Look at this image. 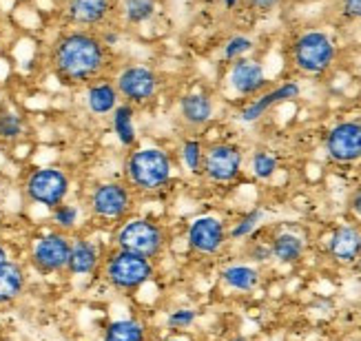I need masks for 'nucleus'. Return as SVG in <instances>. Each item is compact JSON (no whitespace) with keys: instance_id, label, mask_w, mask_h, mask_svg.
Returning a JSON list of instances; mask_svg holds the SVG:
<instances>
[{"instance_id":"nucleus-1","label":"nucleus","mask_w":361,"mask_h":341,"mask_svg":"<svg viewBox=\"0 0 361 341\" xmlns=\"http://www.w3.org/2000/svg\"><path fill=\"white\" fill-rule=\"evenodd\" d=\"M49 69L65 87H87L106 75L114 65V49L102 42L98 31L67 27L51 40L47 54Z\"/></svg>"},{"instance_id":"nucleus-2","label":"nucleus","mask_w":361,"mask_h":341,"mask_svg":"<svg viewBox=\"0 0 361 341\" xmlns=\"http://www.w3.org/2000/svg\"><path fill=\"white\" fill-rule=\"evenodd\" d=\"M176 175V160L160 147H133L122 164V180L135 195L153 197L166 191Z\"/></svg>"},{"instance_id":"nucleus-3","label":"nucleus","mask_w":361,"mask_h":341,"mask_svg":"<svg viewBox=\"0 0 361 341\" xmlns=\"http://www.w3.org/2000/svg\"><path fill=\"white\" fill-rule=\"evenodd\" d=\"M339 46L324 29H304L288 44L293 69L304 78H324L335 67Z\"/></svg>"},{"instance_id":"nucleus-4","label":"nucleus","mask_w":361,"mask_h":341,"mask_svg":"<svg viewBox=\"0 0 361 341\" xmlns=\"http://www.w3.org/2000/svg\"><path fill=\"white\" fill-rule=\"evenodd\" d=\"M135 197L137 195L124 180H100L89 189L85 209L91 222H96L98 226L116 228L133 215Z\"/></svg>"},{"instance_id":"nucleus-5","label":"nucleus","mask_w":361,"mask_h":341,"mask_svg":"<svg viewBox=\"0 0 361 341\" xmlns=\"http://www.w3.org/2000/svg\"><path fill=\"white\" fill-rule=\"evenodd\" d=\"M98 273L111 290L120 294H133L155 279V264L142 255L111 246L104 253Z\"/></svg>"},{"instance_id":"nucleus-6","label":"nucleus","mask_w":361,"mask_h":341,"mask_svg":"<svg viewBox=\"0 0 361 341\" xmlns=\"http://www.w3.org/2000/svg\"><path fill=\"white\" fill-rule=\"evenodd\" d=\"M111 246L151 261L160 259L169 248V230L162 222L147 215H131L111 232Z\"/></svg>"},{"instance_id":"nucleus-7","label":"nucleus","mask_w":361,"mask_h":341,"mask_svg":"<svg viewBox=\"0 0 361 341\" xmlns=\"http://www.w3.org/2000/svg\"><path fill=\"white\" fill-rule=\"evenodd\" d=\"M184 244L193 257L215 259V257L222 255L226 251V246L231 244L228 222L222 220V217L215 215V213L195 215L193 220L186 224Z\"/></svg>"},{"instance_id":"nucleus-8","label":"nucleus","mask_w":361,"mask_h":341,"mask_svg":"<svg viewBox=\"0 0 361 341\" xmlns=\"http://www.w3.org/2000/svg\"><path fill=\"white\" fill-rule=\"evenodd\" d=\"M244 175V151L238 142L217 140L204 149L202 180L217 189H226Z\"/></svg>"},{"instance_id":"nucleus-9","label":"nucleus","mask_w":361,"mask_h":341,"mask_svg":"<svg viewBox=\"0 0 361 341\" xmlns=\"http://www.w3.org/2000/svg\"><path fill=\"white\" fill-rule=\"evenodd\" d=\"M23 193L31 204L51 211L71 195V178L60 166H36L23 180Z\"/></svg>"},{"instance_id":"nucleus-10","label":"nucleus","mask_w":361,"mask_h":341,"mask_svg":"<svg viewBox=\"0 0 361 341\" xmlns=\"http://www.w3.org/2000/svg\"><path fill=\"white\" fill-rule=\"evenodd\" d=\"M71 251V235L62 230H44L38 237H34L29 246V266L38 275H60L67 273Z\"/></svg>"},{"instance_id":"nucleus-11","label":"nucleus","mask_w":361,"mask_h":341,"mask_svg":"<svg viewBox=\"0 0 361 341\" xmlns=\"http://www.w3.org/2000/svg\"><path fill=\"white\" fill-rule=\"evenodd\" d=\"M114 85L122 102L131 106H145L158 98L162 89V78L158 71L147 65H124L116 73Z\"/></svg>"},{"instance_id":"nucleus-12","label":"nucleus","mask_w":361,"mask_h":341,"mask_svg":"<svg viewBox=\"0 0 361 341\" xmlns=\"http://www.w3.org/2000/svg\"><path fill=\"white\" fill-rule=\"evenodd\" d=\"M326 158L337 166H355L361 162V118L335 122L324 135Z\"/></svg>"},{"instance_id":"nucleus-13","label":"nucleus","mask_w":361,"mask_h":341,"mask_svg":"<svg viewBox=\"0 0 361 341\" xmlns=\"http://www.w3.org/2000/svg\"><path fill=\"white\" fill-rule=\"evenodd\" d=\"M118 16V0H65L62 20L67 27L102 31Z\"/></svg>"},{"instance_id":"nucleus-14","label":"nucleus","mask_w":361,"mask_h":341,"mask_svg":"<svg viewBox=\"0 0 361 341\" xmlns=\"http://www.w3.org/2000/svg\"><path fill=\"white\" fill-rule=\"evenodd\" d=\"M326 259L339 268H353L361 255V224L341 222L337 224L324 242Z\"/></svg>"},{"instance_id":"nucleus-15","label":"nucleus","mask_w":361,"mask_h":341,"mask_svg":"<svg viewBox=\"0 0 361 341\" xmlns=\"http://www.w3.org/2000/svg\"><path fill=\"white\" fill-rule=\"evenodd\" d=\"M228 85L240 98H257L269 89V78L264 67L253 58H240L228 67Z\"/></svg>"},{"instance_id":"nucleus-16","label":"nucleus","mask_w":361,"mask_h":341,"mask_svg":"<svg viewBox=\"0 0 361 341\" xmlns=\"http://www.w3.org/2000/svg\"><path fill=\"white\" fill-rule=\"evenodd\" d=\"M102 246L98 240L87 235H71V251H69V264L67 275L71 277H91L100 271V264L104 259Z\"/></svg>"},{"instance_id":"nucleus-17","label":"nucleus","mask_w":361,"mask_h":341,"mask_svg":"<svg viewBox=\"0 0 361 341\" xmlns=\"http://www.w3.org/2000/svg\"><path fill=\"white\" fill-rule=\"evenodd\" d=\"M302 96V87L300 82L288 80V82H281L273 89H266L264 93H259L257 98L250 100L242 111H240V120L244 124H253L259 118H264L266 113L271 111L273 106L281 104V102H288V100H297Z\"/></svg>"},{"instance_id":"nucleus-18","label":"nucleus","mask_w":361,"mask_h":341,"mask_svg":"<svg viewBox=\"0 0 361 341\" xmlns=\"http://www.w3.org/2000/svg\"><path fill=\"white\" fill-rule=\"evenodd\" d=\"M219 284H222L228 292L235 294H253L262 282H264V271L255 264H250L246 259L240 261H228L219 268Z\"/></svg>"},{"instance_id":"nucleus-19","label":"nucleus","mask_w":361,"mask_h":341,"mask_svg":"<svg viewBox=\"0 0 361 341\" xmlns=\"http://www.w3.org/2000/svg\"><path fill=\"white\" fill-rule=\"evenodd\" d=\"M273 264L277 266H297L306 259L308 253V240L295 228H279L269 237Z\"/></svg>"},{"instance_id":"nucleus-20","label":"nucleus","mask_w":361,"mask_h":341,"mask_svg":"<svg viewBox=\"0 0 361 341\" xmlns=\"http://www.w3.org/2000/svg\"><path fill=\"white\" fill-rule=\"evenodd\" d=\"M178 111L188 129H202L215 116V100L207 91H188L180 98Z\"/></svg>"},{"instance_id":"nucleus-21","label":"nucleus","mask_w":361,"mask_h":341,"mask_svg":"<svg viewBox=\"0 0 361 341\" xmlns=\"http://www.w3.org/2000/svg\"><path fill=\"white\" fill-rule=\"evenodd\" d=\"M85 89V106L91 116L96 118H106L114 113V108L122 102L118 96V89L114 80H109L106 75L98 78V80L89 82Z\"/></svg>"},{"instance_id":"nucleus-22","label":"nucleus","mask_w":361,"mask_h":341,"mask_svg":"<svg viewBox=\"0 0 361 341\" xmlns=\"http://www.w3.org/2000/svg\"><path fill=\"white\" fill-rule=\"evenodd\" d=\"M29 284L27 268L20 261L9 259L0 266V308H9L18 302Z\"/></svg>"},{"instance_id":"nucleus-23","label":"nucleus","mask_w":361,"mask_h":341,"mask_svg":"<svg viewBox=\"0 0 361 341\" xmlns=\"http://www.w3.org/2000/svg\"><path fill=\"white\" fill-rule=\"evenodd\" d=\"M266 220H269V213H266V209H262V206H253V209L240 213L228 224L231 244H244L248 240H253L255 235H259V230L266 226Z\"/></svg>"},{"instance_id":"nucleus-24","label":"nucleus","mask_w":361,"mask_h":341,"mask_svg":"<svg viewBox=\"0 0 361 341\" xmlns=\"http://www.w3.org/2000/svg\"><path fill=\"white\" fill-rule=\"evenodd\" d=\"M102 341H149V326L135 315L111 319L102 330Z\"/></svg>"},{"instance_id":"nucleus-25","label":"nucleus","mask_w":361,"mask_h":341,"mask_svg":"<svg viewBox=\"0 0 361 341\" xmlns=\"http://www.w3.org/2000/svg\"><path fill=\"white\" fill-rule=\"evenodd\" d=\"M111 118V129L118 142L124 149H133L137 142V133H135V106L127 104V102H120L114 113L109 116Z\"/></svg>"},{"instance_id":"nucleus-26","label":"nucleus","mask_w":361,"mask_h":341,"mask_svg":"<svg viewBox=\"0 0 361 341\" xmlns=\"http://www.w3.org/2000/svg\"><path fill=\"white\" fill-rule=\"evenodd\" d=\"M160 9V0H120L118 16L124 25L137 27L153 20V16Z\"/></svg>"},{"instance_id":"nucleus-27","label":"nucleus","mask_w":361,"mask_h":341,"mask_svg":"<svg viewBox=\"0 0 361 341\" xmlns=\"http://www.w3.org/2000/svg\"><path fill=\"white\" fill-rule=\"evenodd\" d=\"M204 149L207 144L200 137H184L178 149V160L184 173L191 178H202V164H204Z\"/></svg>"},{"instance_id":"nucleus-28","label":"nucleus","mask_w":361,"mask_h":341,"mask_svg":"<svg viewBox=\"0 0 361 341\" xmlns=\"http://www.w3.org/2000/svg\"><path fill=\"white\" fill-rule=\"evenodd\" d=\"M248 170H250V175H253V180H257L262 184L271 182L279 170L277 155L269 149L253 151V155H250V160H248Z\"/></svg>"},{"instance_id":"nucleus-29","label":"nucleus","mask_w":361,"mask_h":341,"mask_svg":"<svg viewBox=\"0 0 361 341\" xmlns=\"http://www.w3.org/2000/svg\"><path fill=\"white\" fill-rule=\"evenodd\" d=\"M80 217H82V211L78 204H73V202H62L60 206L51 209L49 211V220H51V226L56 230H62L67 232V235H73L75 228L80 226Z\"/></svg>"},{"instance_id":"nucleus-30","label":"nucleus","mask_w":361,"mask_h":341,"mask_svg":"<svg viewBox=\"0 0 361 341\" xmlns=\"http://www.w3.org/2000/svg\"><path fill=\"white\" fill-rule=\"evenodd\" d=\"M25 135V120L13 108H0V144H16Z\"/></svg>"},{"instance_id":"nucleus-31","label":"nucleus","mask_w":361,"mask_h":341,"mask_svg":"<svg viewBox=\"0 0 361 341\" xmlns=\"http://www.w3.org/2000/svg\"><path fill=\"white\" fill-rule=\"evenodd\" d=\"M197 319H200V310L197 308H193V306H178L173 310H169L164 323H166V328L171 333L184 335V333H188V330L193 328V326L197 323Z\"/></svg>"},{"instance_id":"nucleus-32","label":"nucleus","mask_w":361,"mask_h":341,"mask_svg":"<svg viewBox=\"0 0 361 341\" xmlns=\"http://www.w3.org/2000/svg\"><path fill=\"white\" fill-rule=\"evenodd\" d=\"M244 259L250 261V264H255V266H259V268L273 264L269 240H257V235H255L253 240L244 242Z\"/></svg>"},{"instance_id":"nucleus-33","label":"nucleus","mask_w":361,"mask_h":341,"mask_svg":"<svg viewBox=\"0 0 361 341\" xmlns=\"http://www.w3.org/2000/svg\"><path fill=\"white\" fill-rule=\"evenodd\" d=\"M253 49H255V40L253 38H248L244 34H235V36H231L224 42V46H222V58L226 62H235V60H240V58H246Z\"/></svg>"},{"instance_id":"nucleus-34","label":"nucleus","mask_w":361,"mask_h":341,"mask_svg":"<svg viewBox=\"0 0 361 341\" xmlns=\"http://www.w3.org/2000/svg\"><path fill=\"white\" fill-rule=\"evenodd\" d=\"M284 0H242V5L253 13H271L281 7Z\"/></svg>"},{"instance_id":"nucleus-35","label":"nucleus","mask_w":361,"mask_h":341,"mask_svg":"<svg viewBox=\"0 0 361 341\" xmlns=\"http://www.w3.org/2000/svg\"><path fill=\"white\" fill-rule=\"evenodd\" d=\"M339 9L346 20L361 23V0H339Z\"/></svg>"},{"instance_id":"nucleus-36","label":"nucleus","mask_w":361,"mask_h":341,"mask_svg":"<svg viewBox=\"0 0 361 341\" xmlns=\"http://www.w3.org/2000/svg\"><path fill=\"white\" fill-rule=\"evenodd\" d=\"M346 209H348V213H350L353 220L361 224V186H359V189H355V191L348 195Z\"/></svg>"},{"instance_id":"nucleus-37","label":"nucleus","mask_w":361,"mask_h":341,"mask_svg":"<svg viewBox=\"0 0 361 341\" xmlns=\"http://www.w3.org/2000/svg\"><path fill=\"white\" fill-rule=\"evenodd\" d=\"M98 34H100L102 42L109 46V49H114V46L120 42V34H118V29H109V27H104L102 31H98Z\"/></svg>"},{"instance_id":"nucleus-38","label":"nucleus","mask_w":361,"mask_h":341,"mask_svg":"<svg viewBox=\"0 0 361 341\" xmlns=\"http://www.w3.org/2000/svg\"><path fill=\"white\" fill-rule=\"evenodd\" d=\"M9 259H11V255H9L7 244H5V242H0V266H3V264L9 261Z\"/></svg>"},{"instance_id":"nucleus-39","label":"nucleus","mask_w":361,"mask_h":341,"mask_svg":"<svg viewBox=\"0 0 361 341\" xmlns=\"http://www.w3.org/2000/svg\"><path fill=\"white\" fill-rule=\"evenodd\" d=\"M158 341H191L186 335H169V337H162Z\"/></svg>"},{"instance_id":"nucleus-40","label":"nucleus","mask_w":361,"mask_h":341,"mask_svg":"<svg viewBox=\"0 0 361 341\" xmlns=\"http://www.w3.org/2000/svg\"><path fill=\"white\" fill-rule=\"evenodd\" d=\"M222 5H224L226 11H233L238 5H242V0H222Z\"/></svg>"},{"instance_id":"nucleus-41","label":"nucleus","mask_w":361,"mask_h":341,"mask_svg":"<svg viewBox=\"0 0 361 341\" xmlns=\"http://www.w3.org/2000/svg\"><path fill=\"white\" fill-rule=\"evenodd\" d=\"M228 341H250V339H248L246 335H233V337H231Z\"/></svg>"},{"instance_id":"nucleus-42","label":"nucleus","mask_w":361,"mask_h":341,"mask_svg":"<svg viewBox=\"0 0 361 341\" xmlns=\"http://www.w3.org/2000/svg\"><path fill=\"white\" fill-rule=\"evenodd\" d=\"M359 275H361V255H359V259H357V264H355V266H353Z\"/></svg>"},{"instance_id":"nucleus-43","label":"nucleus","mask_w":361,"mask_h":341,"mask_svg":"<svg viewBox=\"0 0 361 341\" xmlns=\"http://www.w3.org/2000/svg\"><path fill=\"white\" fill-rule=\"evenodd\" d=\"M60 3H65V0H60Z\"/></svg>"},{"instance_id":"nucleus-44","label":"nucleus","mask_w":361,"mask_h":341,"mask_svg":"<svg viewBox=\"0 0 361 341\" xmlns=\"http://www.w3.org/2000/svg\"><path fill=\"white\" fill-rule=\"evenodd\" d=\"M0 27H3V23H0Z\"/></svg>"}]
</instances>
